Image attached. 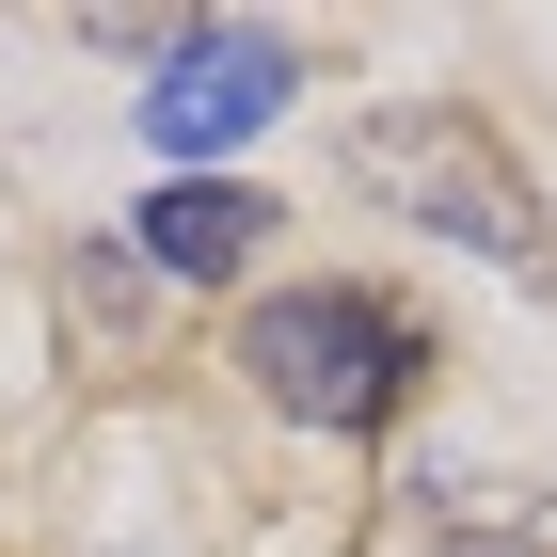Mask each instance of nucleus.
I'll use <instances>...</instances> for the list:
<instances>
[{
  "label": "nucleus",
  "mask_w": 557,
  "mask_h": 557,
  "mask_svg": "<svg viewBox=\"0 0 557 557\" xmlns=\"http://www.w3.org/2000/svg\"><path fill=\"white\" fill-rule=\"evenodd\" d=\"M128 239L175 271V287H223V271H239V256L271 239V191H239V175H175V191L128 223Z\"/></svg>",
  "instance_id": "4"
},
{
  "label": "nucleus",
  "mask_w": 557,
  "mask_h": 557,
  "mask_svg": "<svg viewBox=\"0 0 557 557\" xmlns=\"http://www.w3.org/2000/svg\"><path fill=\"white\" fill-rule=\"evenodd\" d=\"M350 175H367L383 208H414L430 239H478V256H494V271H525V287L557 271V239H542V191H525V175L494 160V128H462V112H430V96L367 112Z\"/></svg>",
  "instance_id": "2"
},
{
  "label": "nucleus",
  "mask_w": 557,
  "mask_h": 557,
  "mask_svg": "<svg viewBox=\"0 0 557 557\" xmlns=\"http://www.w3.org/2000/svg\"><path fill=\"white\" fill-rule=\"evenodd\" d=\"M239 367H256V398L302 414V430H383L398 398H414L430 335L398 319L383 287H287V302L239 319Z\"/></svg>",
  "instance_id": "1"
},
{
  "label": "nucleus",
  "mask_w": 557,
  "mask_h": 557,
  "mask_svg": "<svg viewBox=\"0 0 557 557\" xmlns=\"http://www.w3.org/2000/svg\"><path fill=\"white\" fill-rule=\"evenodd\" d=\"M287 96H302V48L271 33V16H208V33H175V48H160L144 128H160L175 160H223V144H256Z\"/></svg>",
  "instance_id": "3"
},
{
  "label": "nucleus",
  "mask_w": 557,
  "mask_h": 557,
  "mask_svg": "<svg viewBox=\"0 0 557 557\" xmlns=\"http://www.w3.org/2000/svg\"><path fill=\"white\" fill-rule=\"evenodd\" d=\"M446 557H557V525H462Z\"/></svg>",
  "instance_id": "5"
}]
</instances>
